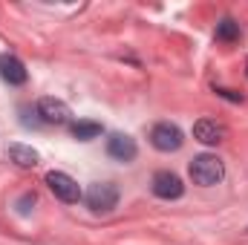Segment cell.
I'll return each mask as SVG.
<instances>
[{
    "instance_id": "cell-12",
    "label": "cell",
    "mask_w": 248,
    "mask_h": 245,
    "mask_svg": "<svg viewBox=\"0 0 248 245\" xmlns=\"http://www.w3.org/2000/svg\"><path fill=\"white\" fill-rule=\"evenodd\" d=\"M240 38V23H234L231 17L219 20L217 23V41H225V44H234Z\"/></svg>"
},
{
    "instance_id": "cell-13",
    "label": "cell",
    "mask_w": 248,
    "mask_h": 245,
    "mask_svg": "<svg viewBox=\"0 0 248 245\" xmlns=\"http://www.w3.org/2000/svg\"><path fill=\"white\" fill-rule=\"evenodd\" d=\"M29 205H35V193H26V196L17 202V211H20V214H26V211H29Z\"/></svg>"
},
{
    "instance_id": "cell-14",
    "label": "cell",
    "mask_w": 248,
    "mask_h": 245,
    "mask_svg": "<svg viewBox=\"0 0 248 245\" xmlns=\"http://www.w3.org/2000/svg\"><path fill=\"white\" fill-rule=\"evenodd\" d=\"M217 92H219L222 98H228V101H243V98H240V95H234L231 90H217Z\"/></svg>"
},
{
    "instance_id": "cell-10",
    "label": "cell",
    "mask_w": 248,
    "mask_h": 245,
    "mask_svg": "<svg viewBox=\"0 0 248 245\" xmlns=\"http://www.w3.org/2000/svg\"><path fill=\"white\" fill-rule=\"evenodd\" d=\"M9 159L17 168H35L38 165V150H32L29 144H9Z\"/></svg>"
},
{
    "instance_id": "cell-3",
    "label": "cell",
    "mask_w": 248,
    "mask_h": 245,
    "mask_svg": "<svg viewBox=\"0 0 248 245\" xmlns=\"http://www.w3.org/2000/svg\"><path fill=\"white\" fill-rule=\"evenodd\" d=\"M182 141H185L182 130H179L176 124H170V122H159L153 130H150V144H153L156 150H162V153H173V150H179Z\"/></svg>"
},
{
    "instance_id": "cell-5",
    "label": "cell",
    "mask_w": 248,
    "mask_h": 245,
    "mask_svg": "<svg viewBox=\"0 0 248 245\" xmlns=\"http://www.w3.org/2000/svg\"><path fill=\"white\" fill-rule=\"evenodd\" d=\"M150 187H153V193H156L159 199H179V196L185 193L182 179H179L176 173H170V170H159V173L153 176Z\"/></svg>"
},
{
    "instance_id": "cell-9",
    "label": "cell",
    "mask_w": 248,
    "mask_h": 245,
    "mask_svg": "<svg viewBox=\"0 0 248 245\" xmlns=\"http://www.w3.org/2000/svg\"><path fill=\"white\" fill-rule=\"evenodd\" d=\"M0 75H3V81L12 84V87H20V84H26V78H29L26 66L17 61L15 55H3V58H0Z\"/></svg>"
},
{
    "instance_id": "cell-2",
    "label": "cell",
    "mask_w": 248,
    "mask_h": 245,
    "mask_svg": "<svg viewBox=\"0 0 248 245\" xmlns=\"http://www.w3.org/2000/svg\"><path fill=\"white\" fill-rule=\"evenodd\" d=\"M84 199H87V208H90V211L107 214V211H113V208L119 205V187L113 182H95V184L87 187Z\"/></svg>"
},
{
    "instance_id": "cell-1",
    "label": "cell",
    "mask_w": 248,
    "mask_h": 245,
    "mask_svg": "<svg viewBox=\"0 0 248 245\" xmlns=\"http://www.w3.org/2000/svg\"><path fill=\"white\" fill-rule=\"evenodd\" d=\"M222 176H225V165L217 156H211V153H202V156H196L190 162V179L196 184H202V187L219 184Z\"/></svg>"
},
{
    "instance_id": "cell-7",
    "label": "cell",
    "mask_w": 248,
    "mask_h": 245,
    "mask_svg": "<svg viewBox=\"0 0 248 245\" xmlns=\"http://www.w3.org/2000/svg\"><path fill=\"white\" fill-rule=\"evenodd\" d=\"M38 116H41L44 124L61 127V124L69 122V107L63 104L61 98H41V101H38Z\"/></svg>"
},
{
    "instance_id": "cell-15",
    "label": "cell",
    "mask_w": 248,
    "mask_h": 245,
    "mask_svg": "<svg viewBox=\"0 0 248 245\" xmlns=\"http://www.w3.org/2000/svg\"><path fill=\"white\" fill-rule=\"evenodd\" d=\"M246 72H248V61H246Z\"/></svg>"
},
{
    "instance_id": "cell-6",
    "label": "cell",
    "mask_w": 248,
    "mask_h": 245,
    "mask_svg": "<svg viewBox=\"0 0 248 245\" xmlns=\"http://www.w3.org/2000/svg\"><path fill=\"white\" fill-rule=\"evenodd\" d=\"M136 153H139L136 138H130L127 133H113L107 138V156L110 159H116V162H133Z\"/></svg>"
},
{
    "instance_id": "cell-11",
    "label": "cell",
    "mask_w": 248,
    "mask_h": 245,
    "mask_svg": "<svg viewBox=\"0 0 248 245\" xmlns=\"http://www.w3.org/2000/svg\"><path fill=\"white\" fill-rule=\"evenodd\" d=\"M72 136L78 141H93V138L101 136V124L98 122H75L72 124Z\"/></svg>"
},
{
    "instance_id": "cell-4",
    "label": "cell",
    "mask_w": 248,
    "mask_h": 245,
    "mask_svg": "<svg viewBox=\"0 0 248 245\" xmlns=\"http://www.w3.org/2000/svg\"><path fill=\"white\" fill-rule=\"evenodd\" d=\"M46 184H49V190H52L61 202H66V205H75V202L81 199L78 182H75L69 173H63V170H49V173H46Z\"/></svg>"
},
{
    "instance_id": "cell-8",
    "label": "cell",
    "mask_w": 248,
    "mask_h": 245,
    "mask_svg": "<svg viewBox=\"0 0 248 245\" xmlns=\"http://www.w3.org/2000/svg\"><path fill=\"white\" fill-rule=\"evenodd\" d=\"M225 136H228L225 124L214 122V119H199L193 124V138L202 144H219V141H225Z\"/></svg>"
}]
</instances>
